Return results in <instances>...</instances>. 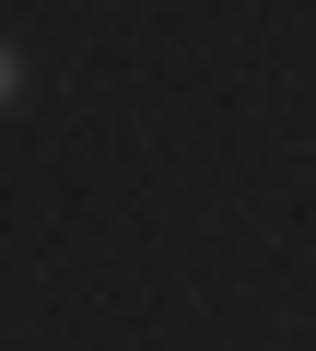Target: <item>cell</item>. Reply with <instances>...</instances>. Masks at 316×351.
Segmentation results:
<instances>
[{
	"label": "cell",
	"instance_id": "obj_1",
	"mask_svg": "<svg viewBox=\"0 0 316 351\" xmlns=\"http://www.w3.org/2000/svg\"><path fill=\"white\" fill-rule=\"evenodd\" d=\"M12 94H24V59H12V47H0V106H12Z\"/></svg>",
	"mask_w": 316,
	"mask_h": 351
}]
</instances>
